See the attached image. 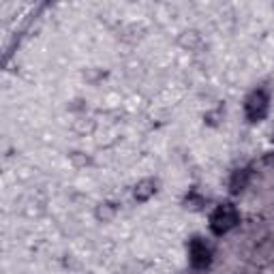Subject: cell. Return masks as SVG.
Wrapping results in <instances>:
<instances>
[{
  "label": "cell",
  "instance_id": "1",
  "mask_svg": "<svg viewBox=\"0 0 274 274\" xmlns=\"http://www.w3.org/2000/svg\"><path fill=\"white\" fill-rule=\"evenodd\" d=\"M236 221H238V217H236V210H234V208L223 206V208H219V210L214 212V217H212V227H214V232H217V234H223V232H227L229 227H234Z\"/></svg>",
  "mask_w": 274,
  "mask_h": 274
},
{
  "label": "cell",
  "instance_id": "2",
  "mask_svg": "<svg viewBox=\"0 0 274 274\" xmlns=\"http://www.w3.org/2000/svg\"><path fill=\"white\" fill-rule=\"evenodd\" d=\"M266 107H268V103H266L264 94L257 92V94H253L249 99V103H246V111H249V116L255 120V118H261L266 114Z\"/></svg>",
  "mask_w": 274,
  "mask_h": 274
},
{
  "label": "cell",
  "instance_id": "3",
  "mask_svg": "<svg viewBox=\"0 0 274 274\" xmlns=\"http://www.w3.org/2000/svg\"><path fill=\"white\" fill-rule=\"evenodd\" d=\"M208 257H210V253H208V249L203 244H195L193 246V264L195 266H206L208 264Z\"/></svg>",
  "mask_w": 274,
  "mask_h": 274
},
{
  "label": "cell",
  "instance_id": "4",
  "mask_svg": "<svg viewBox=\"0 0 274 274\" xmlns=\"http://www.w3.org/2000/svg\"><path fill=\"white\" fill-rule=\"evenodd\" d=\"M152 193H154V182L152 180H144L142 184L135 189V197L137 200H148Z\"/></svg>",
  "mask_w": 274,
  "mask_h": 274
},
{
  "label": "cell",
  "instance_id": "5",
  "mask_svg": "<svg viewBox=\"0 0 274 274\" xmlns=\"http://www.w3.org/2000/svg\"><path fill=\"white\" fill-rule=\"evenodd\" d=\"M96 217L105 221V219H111V217H114V210L110 208V203H105V206H101L99 210H96Z\"/></svg>",
  "mask_w": 274,
  "mask_h": 274
}]
</instances>
